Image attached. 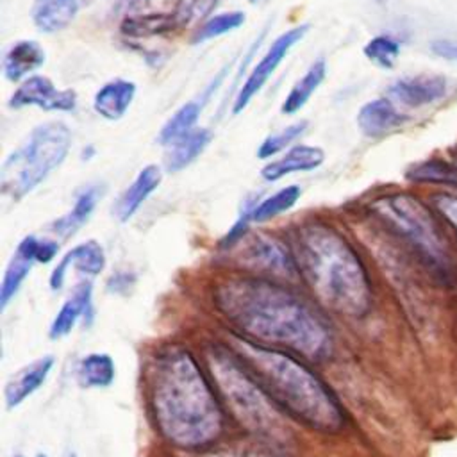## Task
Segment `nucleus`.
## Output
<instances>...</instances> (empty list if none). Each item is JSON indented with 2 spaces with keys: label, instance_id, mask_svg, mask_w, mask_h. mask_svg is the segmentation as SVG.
I'll return each instance as SVG.
<instances>
[{
  "label": "nucleus",
  "instance_id": "obj_33",
  "mask_svg": "<svg viewBox=\"0 0 457 457\" xmlns=\"http://www.w3.org/2000/svg\"><path fill=\"white\" fill-rule=\"evenodd\" d=\"M436 205L445 214V218L453 225V228L457 230V196L443 195V196L437 198Z\"/></svg>",
  "mask_w": 457,
  "mask_h": 457
},
{
  "label": "nucleus",
  "instance_id": "obj_4",
  "mask_svg": "<svg viewBox=\"0 0 457 457\" xmlns=\"http://www.w3.org/2000/svg\"><path fill=\"white\" fill-rule=\"evenodd\" d=\"M291 252L298 275L316 300L339 316H364L371 305L368 271L352 245L325 223L296 228Z\"/></svg>",
  "mask_w": 457,
  "mask_h": 457
},
{
  "label": "nucleus",
  "instance_id": "obj_17",
  "mask_svg": "<svg viewBox=\"0 0 457 457\" xmlns=\"http://www.w3.org/2000/svg\"><path fill=\"white\" fill-rule=\"evenodd\" d=\"M325 161V152L312 145H295L282 157L262 166L261 175L264 180L273 182L295 171H311Z\"/></svg>",
  "mask_w": 457,
  "mask_h": 457
},
{
  "label": "nucleus",
  "instance_id": "obj_25",
  "mask_svg": "<svg viewBox=\"0 0 457 457\" xmlns=\"http://www.w3.org/2000/svg\"><path fill=\"white\" fill-rule=\"evenodd\" d=\"M211 132L207 129H195L187 136L180 137L173 145L164 157V166L168 171H180L189 166L209 145Z\"/></svg>",
  "mask_w": 457,
  "mask_h": 457
},
{
  "label": "nucleus",
  "instance_id": "obj_10",
  "mask_svg": "<svg viewBox=\"0 0 457 457\" xmlns=\"http://www.w3.org/2000/svg\"><path fill=\"white\" fill-rule=\"evenodd\" d=\"M55 362L57 361L54 355H41L23 364L20 370H16L9 377L4 389L5 407L9 411L16 409L21 403H25L36 391H39L46 384L48 377L52 375Z\"/></svg>",
  "mask_w": 457,
  "mask_h": 457
},
{
  "label": "nucleus",
  "instance_id": "obj_20",
  "mask_svg": "<svg viewBox=\"0 0 457 457\" xmlns=\"http://www.w3.org/2000/svg\"><path fill=\"white\" fill-rule=\"evenodd\" d=\"M45 50L34 39L16 41L4 55V77L20 82L45 62Z\"/></svg>",
  "mask_w": 457,
  "mask_h": 457
},
{
  "label": "nucleus",
  "instance_id": "obj_13",
  "mask_svg": "<svg viewBox=\"0 0 457 457\" xmlns=\"http://www.w3.org/2000/svg\"><path fill=\"white\" fill-rule=\"evenodd\" d=\"M448 82L443 75H416L398 79L389 86L393 100L405 107H423L446 96Z\"/></svg>",
  "mask_w": 457,
  "mask_h": 457
},
{
  "label": "nucleus",
  "instance_id": "obj_11",
  "mask_svg": "<svg viewBox=\"0 0 457 457\" xmlns=\"http://www.w3.org/2000/svg\"><path fill=\"white\" fill-rule=\"evenodd\" d=\"M245 261L257 270H262L271 275L293 277L296 275V264L293 252L287 250L278 239L268 237L264 234H255L245 248Z\"/></svg>",
  "mask_w": 457,
  "mask_h": 457
},
{
  "label": "nucleus",
  "instance_id": "obj_7",
  "mask_svg": "<svg viewBox=\"0 0 457 457\" xmlns=\"http://www.w3.org/2000/svg\"><path fill=\"white\" fill-rule=\"evenodd\" d=\"M371 207L393 230L405 237L439 275L448 273V248L425 204L407 193H393L378 198Z\"/></svg>",
  "mask_w": 457,
  "mask_h": 457
},
{
  "label": "nucleus",
  "instance_id": "obj_34",
  "mask_svg": "<svg viewBox=\"0 0 457 457\" xmlns=\"http://www.w3.org/2000/svg\"><path fill=\"white\" fill-rule=\"evenodd\" d=\"M432 52L446 61L457 62V43L446 41V39H437L432 43Z\"/></svg>",
  "mask_w": 457,
  "mask_h": 457
},
{
  "label": "nucleus",
  "instance_id": "obj_15",
  "mask_svg": "<svg viewBox=\"0 0 457 457\" xmlns=\"http://www.w3.org/2000/svg\"><path fill=\"white\" fill-rule=\"evenodd\" d=\"M91 303H93V286L89 280H80L71 295L62 302L59 311L55 312L48 336L50 339L57 341L71 334V330L77 327V323L86 318V314L91 312Z\"/></svg>",
  "mask_w": 457,
  "mask_h": 457
},
{
  "label": "nucleus",
  "instance_id": "obj_16",
  "mask_svg": "<svg viewBox=\"0 0 457 457\" xmlns=\"http://www.w3.org/2000/svg\"><path fill=\"white\" fill-rule=\"evenodd\" d=\"M162 180V171L157 164L145 166L134 179V182L120 195L114 204L116 218L125 223L129 221L143 205V202L159 187Z\"/></svg>",
  "mask_w": 457,
  "mask_h": 457
},
{
  "label": "nucleus",
  "instance_id": "obj_37",
  "mask_svg": "<svg viewBox=\"0 0 457 457\" xmlns=\"http://www.w3.org/2000/svg\"><path fill=\"white\" fill-rule=\"evenodd\" d=\"M34 457H50L46 452H36V455Z\"/></svg>",
  "mask_w": 457,
  "mask_h": 457
},
{
  "label": "nucleus",
  "instance_id": "obj_30",
  "mask_svg": "<svg viewBox=\"0 0 457 457\" xmlns=\"http://www.w3.org/2000/svg\"><path fill=\"white\" fill-rule=\"evenodd\" d=\"M220 0H177L171 12L177 27H189L195 23H204L209 20L212 9Z\"/></svg>",
  "mask_w": 457,
  "mask_h": 457
},
{
  "label": "nucleus",
  "instance_id": "obj_18",
  "mask_svg": "<svg viewBox=\"0 0 457 457\" xmlns=\"http://www.w3.org/2000/svg\"><path fill=\"white\" fill-rule=\"evenodd\" d=\"M407 118L387 100L375 98L366 102L357 112V125L368 137H378L400 127Z\"/></svg>",
  "mask_w": 457,
  "mask_h": 457
},
{
  "label": "nucleus",
  "instance_id": "obj_32",
  "mask_svg": "<svg viewBox=\"0 0 457 457\" xmlns=\"http://www.w3.org/2000/svg\"><path fill=\"white\" fill-rule=\"evenodd\" d=\"M307 129V121H296V123H291L287 125L286 129L275 132V134H270L257 148V157L259 159H268L278 152H282L284 148H287L295 139H298L303 130Z\"/></svg>",
  "mask_w": 457,
  "mask_h": 457
},
{
  "label": "nucleus",
  "instance_id": "obj_35",
  "mask_svg": "<svg viewBox=\"0 0 457 457\" xmlns=\"http://www.w3.org/2000/svg\"><path fill=\"white\" fill-rule=\"evenodd\" d=\"M204 457H266V455H257V453H246V452H218V453H209Z\"/></svg>",
  "mask_w": 457,
  "mask_h": 457
},
{
  "label": "nucleus",
  "instance_id": "obj_8",
  "mask_svg": "<svg viewBox=\"0 0 457 457\" xmlns=\"http://www.w3.org/2000/svg\"><path fill=\"white\" fill-rule=\"evenodd\" d=\"M309 30V25H298L293 27L289 30H286L284 34H280L266 50V54L257 61V64L252 68V71L248 73L246 80L243 82L239 93L236 95L234 105H232V112L237 114L241 112L250 100L262 89V86L268 82V79L273 75V71L278 68V64L282 62V59L287 55V52L305 36V32Z\"/></svg>",
  "mask_w": 457,
  "mask_h": 457
},
{
  "label": "nucleus",
  "instance_id": "obj_27",
  "mask_svg": "<svg viewBox=\"0 0 457 457\" xmlns=\"http://www.w3.org/2000/svg\"><path fill=\"white\" fill-rule=\"evenodd\" d=\"M302 191L298 186H286L273 195L262 198L261 202L255 204L253 212H252V221L255 223H264L286 211H289L300 198Z\"/></svg>",
  "mask_w": 457,
  "mask_h": 457
},
{
  "label": "nucleus",
  "instance_id": "obj_36",
  "mask_svg": "<svg viewBox=\"0 0 457 457\" xmlns=\"http://www.w3.org/2000/svg\"><path fill=\"white\" fill-rule=\"evenodd\" d=\"M62 457H79V455H77V452H73V450H66Z\"/></svg>",
  "mask_w": 457,
  "mask_h": 457
},
{
  "label": "nucleus",
  "instance_id": "obj_5",
  "mask_svg": "<svg viewBox=\"0 0 457 457\" xmlns=\"http://www.w3.org/2000/svg\"><path fill=\"white\" fill-rule=\"evenodd\" d=\"M209 368L214 387L220 391L232 416L248 432L271 443H286L289 428L284 414L246 373L232 350L216 346L211 350Z\"/></svg>",
  "mask_w": 457,
  "mask_h": 457
},
{
  "label": "nucleus",
  "instance_id": "obj_31",
  "mask_svg": "<svg viewBox=\"0 0 457 457\" xmlns=\"http://www.w3.org/2000/svg\"><path fill=\"white\" fill-rule=\"evenodd\" d=\"M364 55L373 62L377 64L378 68H393L398 55H400V45L396 39H393L391 36H375L371 37L364 48H362Z\"/></svg>",
  "mask_w": 457,
  "mask_h": 457
},
{
  "label": "nucleus",
  "instance_id": "obj_38",
  "mask_svg": "<svg viewBox=\"0 0 457 457\" xmlns=\"http://www.w3.org/2000/svg\"><path fill=\"white\" fill-rule=\"evenodd\" d=\"M136 2H145V0H130V4H136Z\"/></svg>",
  "mask_w": 457,
  "mask_h": 457
},
{
  "label": "nucleus",
  "instance_id": "obj_6",
  "mask_svg": "<svg viewBox=\"0 0 457 457\" xmlns=\"http://www.w3.org/2000/svg\"><path fill=\"white\" fill-rule=\"evenodd\" d=\"M70 146L71 132L61 121H50L32 129L29 137L2 164V193L12 200L27 196L66 159Z\"/></svg>",
  "mask_w": 457,
  "mask_h": 457
},
{
  "label": "nucleus",
  "instance_id": "obj_3",
  "mask_svg": "<svg viewBox=\"0 0 457 457\" xmlns=\"http://www.w3.org/2000/svg\"><path fill=\"white\" fill-rule=\"evenodd\" d=\"M228 348L284 414L320 432H339L345 427V411L337 396L296 355L236 334Z\"/></svg>",
  "mask_w": 457,
  "mask_h": 457
},
{
  "label": "nucleus",
  "instance_id": "obj_28",
  "mask_svg": "<svg viewBox=\"0 0 457 457\" xmlns=\"http://www.w3.org/2000/svg\"><path fill=\"white\" fill-rule=\"evenodd\" d=\"M175 25V20L170 14H143V16H129L121 21V32L130 37H150V36H161L168 30H171Z\"/></svg>",
  "mask_w": 457,
  "mask_h": 457
},
{
  "label": "nucleus",
  "instance_id": "obj_24",
  "mask_svg": "<svg viewBox=\"0 0 457 457\" xmlns=\"http://www.w3.org/2000/svg\"><path fill=\"white\" fill-rule=\"evenodd\" d=\"M325 75H327V64H325V59L320 57L307 68V71L289 89L286 100L282 102L280 112L295 114L296 111H300L309 102L312 93L321 86V82L325 80Z\"/></svg>",
  "mask_w": 457,
  "mask_h": 457
},
{
  "label": "nucleus",
  "instance_id": "obj_40",
  "mask_svg": "<svg viewBox=\"0 0 457 457\" xmlns=\"http://www.w3.org/2000/svg\"><path fill=\"white\" fill-rule=\"evenodd\" d=\"M252 4H257V2H262V0H250Z\"/></svg>",
  "mask_w": 457,
  "mask_h": 457
},
{
  "label": "nucleus",
  "instance_id": "obj_21",
  "mask_svg": "<svg viewBox=\"0 0 457 457\" xmlns=\"http://www.w3.org/2000/svg\"><path fill=\"white\" fill-rule=\"evenodd\" d=\"M102 198V187L98 184H93V186H87L86 189H82L77 198H75V204L71 207V211H68L64 216L57 218L52 225H50V230L62 237V239H68L70 236H73L82 225L87 223L89 216L93 214L98 200Z\"/></svg>",
  "mask_w": 457,
  "mask_h": 457
},
{
  "label": "nucleus",
  "instance_id": "obj_12",
  "mask_svg": "<svg viewBox=\"0 0 457 457\" xmlns=\"http://www.w3.org/2000/svg\"><path fill=\"white\" fill-rule=\"evenodd\" d=\"M105 252L102 248L100 243H96L95 239L84 241L77 246H73L68 253L62 255V259L55 264V268L50 273L48 284L52 291H59L64 286L68 270L73 268L79 273H84L86 277H96L104 271L105 268Z\"/></svg>",
  "mask_w": 457,
  "mask_h": 457
},
{
  "label": "nucleus",
  "instance_id": "obj_23",
  "mask_svg": "<svg viewBox=\"0 0 457 457\" xmlns=\"http://www.w3.org/2000/svg\"><path fill=\"white\" fill-rule=\"evenodd\" d=\"M77 11V0H34L32 21L41 32H59L73 21Z\"/></svg>",
  "mask_w": 457,
  "mask_h": 457
},
{
  "label": "nucleus",
  "instance_id": "obj_1",
  "mask_svg": "<svg viewBox=\"0 0 457 457\" xmlns=\"http://www.w3.org/2000/svg\"><path fill=\"white\" fill-rule=\"evenodd\" d=\"M214 305L236 336L255 345L321 359L332 334L316 309L291 289L262 277H230L214 289Z\"/></svg>",
  "mask_w": 457,
  "mask_h": 457
},
{
  "label": "nucleus",
  "instance_id": "obj_26",
  "mask_svg": "<svg viewBox=\"0 0 457 457\" xmlns=\"http://www.w3.org/2000/svg\"><path fill=\"white\" fill-rule=\"evenodd\" d=\"M200 111H202V107L196 102L184 104L162 125V129L159 132V143L161 145H173L180 137H184L189 132H193L195 125H196V120L200 116Z\"/></svg>",
  "mask_w": 457,
  "mask_h": 457
},
{
  "label": "nucleus",
  "instance_id": "obj_19",
  "mask_svg": "<svg viewBox=\"0 0 457 457\" xmlns=\"http://www.w3.org/2000/svg\"><path fill=\"white\" fill-rule=\"evenodd\" d=\"M134 96H136L134 82L125 80V79H114V80L104 84L96 91V95L93 98V107H95L96 114H100L104 120L116 121L127 112Z\"/></svg>",
  "mask_w": 457,
  "mask_h": 457
},
{
  "label": "nucleus",
  "instance_id": "obj_2",
  "mask_svg": "<svg viewBox=\"0 0 457 457\" xmlns=\"http://www.w3.org/2000/svg\"><path fill=\"white\" fill-rule=\"evenodd\" d=\"M146 398L157 432L171 446L204 450L223 434L221 402L193 353L184 346H164L150 359Z\"/></svg>",
  "mask_w": 457,
  "mask_h": 457
},
{
  "label": "nucleus",
  "instance_id": "obj_39",
  "mask_svg": "<svg viewBox=\"0 0 457 457\" xmlns=\"http://www.w3.org/2000/svg\"><path fill=\"white\" fill-rule=\"evenodd\" d=\"M12 457H23V455H21V453H14Z\"/></svg>",
  "mask_w": 457,
  "mask_h": 457
},
{
  "label": "nucleus",
  "instance_id": "obj_9",
  "mask_svg": "<svg viewBox=\"0 0 457 457\" xmlns=\"http://www.w3.org/2000/svg\"><path fill=\"white\" fill-rule=\"evenodd\" d=\"M9 105L12 109H23L36 105L45 111H73L77 105V95L71 89H57L55 84L43 75L27 77L11 95Z\"/></svg>",
  "mask_w": 457,
  "mask_h": 457
},
{
  "label": "nucleus",
  "instance_id": "obj_22",
  "mask_svg": "<svg viewBox=\"0 0 457 457\" xmlns=\"http://www.w3.org/2000/svg\"><path fill=\"white\" fill-rule=\"evenodd\" d=\"M75 375L86 389H105L116 380V362L107 352H89L79 359Z\"/></svg>",
  "mask_w": 457,
  "mask_h": 457
},
{
  "label": "nucleus",
  "instance_id": "obj_29",
  "mask_svg": "<svg viewBox=\"0 0 457 457\" xmlns=\"http://www.w3.org/2000/svg\"><path fill=\"white\" fill-rule=\"evenodd\" d=\"M245 18L246 14L243 11H228V12L214 14L196 29L193 36V43H204L218 36H223L227 32H232L245 23Z\"/></svg>",
  "mask_w": 457,
  "mask_h": 457
},
{
  "label": "nucleus",
  "instance_id": "obj_14",
  "mask_svg": "<svg viewBox=\"0 0 457 457\" xmlns=\"http://www.w3.org/2000/svg\"><path fill=\"white\" fill-rule=\"evenodd\" d=\"M37 248H39V239L36 236H25L18 243L14 253L11 255V259L5 266L4 278L0 284V309L2 311H5L7 305L14 300V296L18 295L27 275L37 262Z\"/></svg>",
  "mask_w": 457,
  "mask_h": 457
}]
</instances>
